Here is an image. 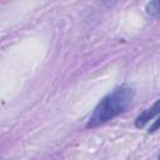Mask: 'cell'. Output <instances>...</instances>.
Instances as JSON below:
<instances>
[{"instance_id": "1", "label": "cell", "mask_w": 160, "mask_h": 160, "mask_svg": "<svg viewBox=\"0 0 160 160\" xmlns=\"http://www.w3.org/2000/svg\"><path fill=\"white\" fill-rule=\"evenodd\" d=\"M134 95L135 90L128 84H121L114 88L98 102L86 122V128H98L112 120L118 115L125 112L128 108L131 105Z\"/></svg>"}, {"instance_id": "2", "label": "cell", "mask_w": 160, "mask_h": 160, "mask_svg": "<svg viewBox=\"0 0 160 160\" xmlns=\"http://www.w3.org/2000/svg\"><path fill=\"white\" fill-rule=\"evenodd\" d=\"M159 115H160V99H158L150 108L145 109L142 112H140L138 115V118L135 119V126L138 129H141L150 120H152L154 118H158Z\"/></svg>"}, {"instance_id": "3", "label": "cell", "mask_w": 160, "mask_h": 160, "mask_svg": "<svg viewBox=\"0 0 160 160\" xmlns=\"http://www.w3.org/2000/svg\"><path fill=\"white\" fill-rule=\"evenodd\" d=\"M146 12L151 16L155 18H160V0L156 1H150L146 5Z\"/></svg>"}, {"instance_id": "4", "label": "cell", "mask_w": 160, "mask_h": 160, "mask_svg": "<svg viewBox=\"0 0 160 160\" xmlns=\"http://www.w3.org/2000/svg\"><path fill=\"white\" fill-rule=\"evenodd\" d=\"M160 129V115L156 118V120H154V122L150 125V128H149V130H148V132L149 134H151V132H155L156 130H159Z\"/></svg>"}, {"instance_id": "5", "label": "cell", "mask_w": 160, "mask_h": 160, "mask_svg": "<svg viewBox=\"0 0 160 160\" xmlns=\"http://www.w3.org/2000/svg\"><path fill=\"white\" fill-rule=\"evenodd\" d=\"M159 160H160V156H159Z\"/></svg>"}]
</instances>
